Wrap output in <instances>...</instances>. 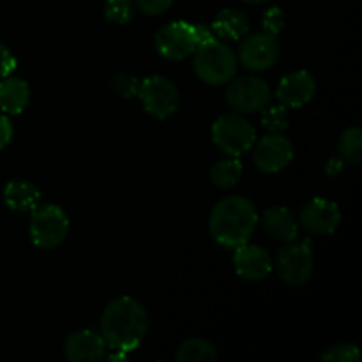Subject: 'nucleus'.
I'll list each match as a JSON object with an SVG mask.
<instances>
[{
	"label": "nucleus",
	"mask_w": 362,
	"mask_h": 362,
	"mask_svg": "<svg viewBox=\"0 0 362 362\" xmlns=\"http://www.w3.org/2000/svg\"><path fill=\"white\" fill-rule=\"evenodd\" d=\"M233 267L243 279L247 281H262L272 272L271 255L257 244H243L235 247Z\"/></svg>",
	"instance_id": "ddd939ff"
},
{
	"label": "nucleus",
	"mask_w": 362,
	"mask_h": 362,
	"mask_svg": "<svg viewBox=\"0 0 362 362\" xmlns=\"http://www.w3.org/2000/svg\"><path fill=\"white\" fill-rule=\"evenodd\" d=\"M173 0H136V6L141 13L148 16H158V14L166 13L172 7Z\"/></svg>",
	"instance_id": "cd10ccee"
},
{
	"label": "nucleus",
	"mask_w": 362,
	"mask_h": 362,
	"mask_svg": "<svg viewBox=\"0 0 362 362\" xmlns=\"http://www.w3.org/2000/svg\"><path fill=\"white\" fill-rule=\"evenodd\" d=\"M243 177V163L239 158L230 156L226 159H219L211 168V180L219 189H230L235 186Z\"/></svg>",
	"instance_id": "aec40b11"
},
{
	"label": "nucleus",
	"mask_w": 362,
	"mask_h": 362,
	"mask_svg": "<svg viewBox=\"0 0 362 362\" xmlns=\"http://www.w3.org/2000/svg\"><path fill=\"white\" fill-rule=\"evenodd\" d=\"M32 244L39 250H55L69 233V218L59 205H37L30 211V226H28Z\"/></svg>",
	"instance_id": "20e7f679"
},
{
	"label": "nucleus",
	"mask_w": 362,
	"mask_h": 362,
	"mask_svg": "<svg viewBox=\"0 0 362 362\" xmlns=\"http://www.w3.org/2000/svg\"><path fill=\"white\" fill-rule=\"evenodd\" d=\"M13 138V124L6 115L0 113V148L6 147Z\"/></svg>",
	"instance_id": "c756f323"
},
{
	"label": "nucleus",
	"mask_w": 362,
	"mask_h": 362,
	"mask_svg": "<svg viewBox=\"0 0 362 362\" xmlns=\"http://www.w3.org/2000/svg\"><path fill=\"white\" fill-rule=\"evenodd\" d=\"M212 141L225 154L239 158L253 148L257 141V131L251 126V122H247L237 112L226 113V115L218 117L212 124Z\"/></svg>",
	"instance_id": "39448f33"
},
{
	"label": "nucleus",
	"mask_w": 362,
	"mask_h": 362,
	"mask_svg": "<svg viewBox=\"0 0 362 362\" xmlns=\"http://www.w3.org/2000/svg\"><path fill=\"white\" fill-rule=\"evenodd\" d=\"M197 48L194 27L187 21H172L156 34V49L166 60H184Z\"/></svg>",
	"instance_id": "1a4fd4ad"
},
{
	"label": "nucleus",
	"mask_w": 362,
	"mask_h": 362,
	"mask_svg": "<svg viewBox=\"0 0 362 362\" xmlns=\"http://www.w3.org/2000/svg\"><path fill=\"white\" fill-rule=\"evenodd\" d=\"M30 103V87L25 80L6 76L0 81V108L11 115H20Z\"/></svg>",
	"instance_id": "a211bd4d"
},
{
	"label": "nucleus",
	"mask_w": 362,
	"mask_h": 362,
	"mask_svg": "<svg viewBox=\"0 0 362 362\" xmlns=\"http://www.w3.org/2000/svg\"><path fill=\"white\" fill-rule=\"evenodd\" d=\"M262 126L271 133H283L288 127V108L279 105H271L269 103L262 110Z\"/></svg>",
	"instance_id": "5701e85b"
},
{
	"label": "nucleus",
	"mask_w": 362,
	"mask_h": 362,
	"mask_svg": "<svg viewBox=\"0 0 362 362\" xmlns=\"http://www.w3.org/2000/svg\"><path fill=\"white\" fill-rule=\"evenodd\" d=\"M134 4L133 0H106L105 16L112 23L124 25L133 18Z\"/></svg>",
	"instance_id": "b1692460"
},
{
	"label": "nucleus",
	"mask_w": 362,
	"mask_h": 362,
	"mask_svg": "<svg viewBox=\"0 0 362 362\" xmlns=\"http://www.w3.org/2000/svg\"><path fill=\"white\" fill-rule=\"evenodd\" d=\"M341 161L357 166L362 161V131L361 127H349L343 131L338 144Z\"/></svg>",
	"instance_id": "4be33fe9"
},
{
	"label": "nucleus",
	"mask_w": 362,
	"mask_h": 362,
	"mask_svg": "<svg viewBox=\"0 0 362 362\" xmlns=\"http://www.w3.org/2000/svg\"><path fill=\"white\" fill-rule=\"evenodd\" d=\"M317 81L308 71H293L281 78L278 85V101L286 108H300L313 99Z\"/></svg>",
	"instance_id": "2eb2a0df"
},
{
	"label": "nucleus",
	"mask_w": 362,
	"mask_h": 362,
	"mask_svg": "<svg viewBox=\"0 0 362 362\" xmlns=\"http://www.w3.org/2000/svg\"><path fill=\"white\" fill-rule=\"evenodd\" d=\"M108 361H126L127 359V352H122V350H113V354H110Z\"/></svg>",
	"instance_id": "2f4dec72"
},
{
	"label": "nucleus",
	"mask_w": 362,
	"mask_h": 362,
	"mask_svg": "<svg viewBox=\"0 0 362 362\" xmlns=\"http://www.w3.org/2000/svg\"><path fill=\"white\" fill-rule=\"evenodd\" d=\"M262 23H264V32L276 35L281 32L283 27H285V14H283V11L279 9V7H271V9L264 14Z\"/></svg>",
	"instance_id": "bb28decb"
},
{
	"label": "nucleus",
	"mask_w": 362,
	"mask_h": 362,
	"mask_svg": "<svg viewBox=\"0 0 362 362\" xmlns=\"http://www.w3.org/2000/svg\"><path fill=\"white\" fill-rule=\"evenodd\" d=\"M237 57L218 37L194 49V73L207 85H225L235 76Z\"/></svg>",
	"instance_id": "7ed1b4c3"
},
{
	"label": "nucleus",
	"mask_w": 362,
	"mask_h": 362,
	"mask_svg": "<svg viewBox=\"0 0 362 362\" xmlns=\"http://www.w3.org/2000/svg\"><path fill=\"white\" fill-rule=\"evenodd\" d=\"M136 95L141 99L145 112L159 120L170 119L177 112L180 103L179 88L170 78L161 74H152L140 80Z\"/></svg>",
	"instance_id": "423d86ee"
},
{
	"label": "nucleus",
	"mask_w": 362,
	"mask_h": 362,
	"mask_svg": "<svg viewBox=\"0 0 362 362\" xmlns=\"http://www.w3.org/2000/svg\"><path fill=\"white\" fill-rule=\"evenodd\" d=\"M4 202L14 212H30L41 202V191L28 180L13 179L4 187Z\"/></svg>",
	"instance_id": "f3484780"
},
{
	"label": "nucleus",
	"mask_w": 362,
	"mask_h": 362,
	"mask_svg": "<svg viewBox=\"0 0 362 362\" xmlns=\"http://www.w3.org/2000/svg\"><path fill=\"white\" fill-rule=\"evenodd\" d=\"M216 359H218V352L214 345L202 338L187 339L175 354L177 362H214Z\"/></svg>",
	"instance_id": "412c9836"
},
{
	"label": "nucleus",
	"mask_w": 362,
	"mask_h": 362,
	"mask_svg": "<svg viewBox=\"0 0 362 362\" xmlns=\"http://www.w3.org/2000/svg\"><path fill=\"white\" fill-rule=\"evenodd\" d=\"M264 230L272 239L292 243L299 233V223L290 209L286 207H271L262 216Z\"/></svg>",
	"instance_id": "dca6fc26"
},
{
	"label": "nucleus",
	"mask_w": 362,
	"mask_h": 362,
	"mask_svg": "<svg viewBox=\"0 0 362 362\" xmlns=\"http://www.w3.org/2000/svg\"><path fill=\"white\" fill-rule=\"evenodd\" d=\"M279 46L276 35L269 32H258L250 35L239 48V60L246 69L265 71L271 69L279 59Z\"/></svg>",
	"instance_id": "9d476101"
},
{
	"label": "nucleus",
	"mask_w": 362,
	"mask_h": 362,
	"mask_svg": "<svg viewBox=\"0 0 362 362\" xmlns=\"http://www.w3.org/2000/svg\"><path fill=\"white\" fill-rule=\"evenodd\" d=\"M110 87L115 92L117 95H122V98H133L138 94V87H140V80L133 74L127 73H117L113 74L112 80H110Z\"/></svg>",
	"instance_id": "a878e982"
},
{
	"label": "nucleus",
	"mask_w": 362,
	"mask_h": 362,
	"mask_svg": "<svg viewBox=\"0 0 362 362\" xmlns=\"http://www.w3.org/2000/svg\"><path fill=\"white\" fill-rule=\"evenodd\" d=\"M258 225V212L253 202L244 197H226L212 207L209 230L219 246L235 247L250 243Z\"/></svg>",
	"instance_id": "f03ea898"
},
{
	"label": "nucleus",
	"mask_w": 362,
	"mask_h": 362,
	"mask_svg": "<svg viewBox=\"0 0 362 362\" xmlns=\"http://www.w3.org/2000/svg\"><path fill=\"white\" fill-rule=\"evenodd\" d=\"M105 338L101 332L81 329L73 332L64 343V354L71 362H99L106 357Z\"/></svg>",
	"instance_id": "4468645a"
},
{
	"label": "nucleus",
	"mask_w": 362,
	"mask_h": 362,
	"mask_svg": "<svg viewBox=\"0 0 362 362\" xmlns=\"http://www.w3.org/2000/svg\"><path fill=\"white\" fill-rule=\"evenodd\" d=\"M148 313L133 297H119L105 308L101 336L112 350L133 352L148 332Z\"/></svg>",
	"instance_id": "f257e3e1"
},
{
	"label": "nucleus",
	"mask_w": 362,
	"mask_h": 362,
	"mask_svg": "<svg viewBox=\"0 0 362 362\" xmlns=\"http://www.w3.org/2000/svg\"><path fill=\"white\" fill-rule=\"evenodd\" d=\"M16 69V59L7 46L0 42V78L9 76Z\"/></svg>",
	"instance_id": "c85d7f7f"
},
{
	"label": "nucleus",
	"mask_w": 362,
	"mask_h": 362,
	"mask_svg": "<svg viewBox=\"0 0 362 362\" xmlns=\"http://www.w3.org/2000/svg\"><path fill=\"white\" fill-rule=\"evenodd\" d=\"M271 87L262 78L244 76L226 88V103L237 113L262 112L271 103Z\"/></svg>",
	"instance_id": "6e6552de"
},
{
	"label": "nucleus",
	"mask_w": 362,
	"mask_h": 362,
	"mask_svg": "<svg viewBox=\"0 0 362 362\" xmlns=\"http://www.w3.org/2000/svg\"><path fill=\"white\" fill-rule=\"evenodd\" d=\"M211 28L214 30L216 37L230 39V41H237V39L244 37L250 28V20L243 11L237 9H223L219 11L218 16L212 21Z\"/></svg>",
	"instance_id": "6ab92c4d"
},
{
	"label": "nucleus",
	"mask_w": 362,
	"mask_h": 362,
	"mask_svg": "<svg viewBox=\"0 0 362 362\" xmlns=\"http://www.w3.org/2000/svg\"><path fill=\"white\" fill-rule=\"evenodd\" d=\"M276 269L279 278L292 286H300L310 281L313 276L315 262L311 244L304 243H288L279 247L276 255Z\"/></svg>",
	"instance_id": "0eeeda50"
},
{
	"label": "nucleus",
	"mask_w": 362,
	"mask_h": 362,
	"mask_svg": "<svg viewBox=\"0 0 362 362\" xmlns=\"http://www.w3.org/2000/svg\"><path fill=\"white\" fill-rule=\"evenodd\" d=\"M193 27H194V35H197L198 46L216 39L214 30H212L211 27H207V25H193Z\"/></svg>",
	"instance_id": "7c9ffc66"
},
{
	"label": "nucleus",
	"mask_w": 362,
	"mask_h": 362,
	"mask_svg": "<svg viewBox=\"0 0 362 362\" xmlns=\"http://www.w3.org/2000/svg\"><path fill=\"white\" fill-rule=\"evenodd\" d=\"M255 165L264 173H278L293 159L292 141L281 133H271L262 138L253 151Z\"/></svg>",
	"instance_id": "9b49d317"
},
{
	"label": "nucleus",
	"mask_w": 362,
	"mask_h": 362,
	"mask_svg": "<svg viewBox=\"0 0 362 362\" xmlns=\"http://www.w3.org/2000/svg\"><path fill=\"white\" fill-rule=\"evenodd\" d=\"M341 221V212L336 202L313 198L300 211V225L311 235H331Z\"/></svg>",
	"instance_id": "f8f14e48"
},
{
	"label": "nucleus",
	"mask_w": 362,
	"mask_h": 362,
	"mask_svg": "<svg viewBox=\"0 0 362 362\" xmlns=\"http://www.w3.org/2000/svg\"><path fill=\"white\" fill-rule=\"evenodd\" d=\"M320 359L324 362H359L361 350L354 343H341L325 350Z\"/></svg>",
	"instance_id": "393cba45"
},
{
	"label": "nucleus",
	"mask_w": 362,
	"mask_h": 362,
	"mask_svg": "<svg viewBox=\"0 0 362 362\" xmlns=\"http://www.w3.org/2000/svg\"><path fill=\"white\" fill-rule=\"evenodd\" d=\"M243 2H247V4H264V2H267V0H243Z\"/></svg>",
	"instance_id": "473e14b6"
}]
</instances>
